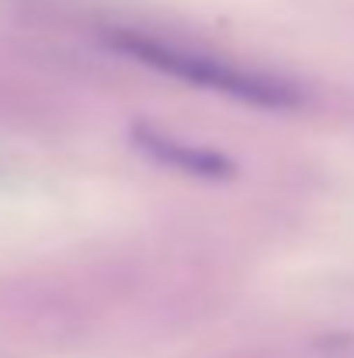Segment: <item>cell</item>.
I'll return each instance as SVG.
<instances>
[{"label":"cell","instance_id":"7a4b0ae2","mask_svg":"<svg viewBox=\"0 0 354 358\" xmlns=\"http://www.w3.org/2000/svg\"><path fill=\"white\" fill-rule=\"evenodd\" d=\"M135 146H142L153 160L167 164V167H177L184 174H198V178H223L233 171V164L216 153V150H205V146H191V143H181V139H170L163 132H153L146 125L135 129Z\"/></svg>","mask_w":354,"mask_h":358},{"label":"cell","instance_id":"6da1fadb","mask_svg":"<svg viewBox=\"0 0 354 358\" xmlns=\"http://www.w3.org/2000/svg\"><path fill=\"white\" fill-rule=\"evenodd\" d=\"M112 45L118 52L139 59L142 66L156 70V73H167L174 80H184L191 87L233 98V101L253 105V108L281 112V108H295L302 101L299 87L281 80V77L239 66L233 59H223V56H212V52H202V49H188V45H177V42H167V38H153V35H142V31H115Z\"/></svg>","mask_w":354,"mask_h":358}]
</instances>
